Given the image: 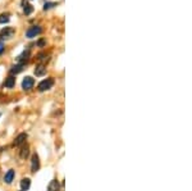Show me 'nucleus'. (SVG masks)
<instances>
[{"label": "nucleus", "mask_w": 192, "mask_h": 191, "mask_svg": "<svg viewBox=\"0 0 192 191\" xmlns=\"http://www.w3.org/2000/svg\"><path fill=\"white\" fill-rule=\"evenodd\" d=\"M41 32H42V28L40 26H32L26 31V36H27L28 39H34V37H36L37 35H40Z\"/></svg>", "instance_id": "nucleus-3"}, {"label": "nucleus", "mask_w": 192, "mask_h": 191, "mask_svg": "<svg viewBox=\"0 0 192 191\" xmlns=\"http://www.w3.org/2000/svg\"><path fill=\"white\" fill-rule=\"evenodd\" d=\"M31 186V179L30 178H23L22 181H21V189L23 191H27Z\"/></svg>", "instance_id": "nucleus-14"}, {"label": "nucleus", "mask_w": 192, "mask_h": 191, "mask_svg": "<svg viewBox=\"0 0 192 191\" xmlns=\"http://www.w3.org/2000/svg\"><path fill=\"white\" fill-rule=\"evenodd\" d=\"M53 7H56V3H45L44 10H49V9H51Z\"/></svg>", "instance_id": "nucleus-17"}, {"label": "nucleus", "mask_w": 192, "mask_h": 191, "mask_svg": "<svg viewBox=\"0 0 192 191\" xmlns=\"http://www.w3.org/2000/svg\"><path fill=\"white\" fill-rule=\"evenodd\" d=\"M45 73H46V67L44 64H39L35 68V74L37 76V77H41V76H44Z\"/></svg>", "instance_id": "nucleus-11"}, {"label": "nucleus", "mask_w": 192, "mask_h": 191, "mask_svg": "<svg viewBox=\"0 0 192 191\" xmlns=\"http://www.w3.org/2000/svg\"><path fill=\"white\" fill-rule=\"evenodd\" d=\"M30 154V146L27 144H22V148H21V151H19V156L22 159H26Z\"/></svg>", "instance_id": "nucleus-8"}, {"label": "nucleus", "mask_w": 192, "mask_h": 191, "mask_svg": "<svg viewBox=\"0 0 192 191\" xmlns=\"http://www.w3.org/2000/svg\"><path fill=\"white\" fill-rule=\"evenodd\" d=\"M9 22V14H0V23H8Z\"/></svg>", "instance_id": "nucleus-16"}, {"label": "nucleus", "mask_w": 192, "mask_h": 191, "mask_svg": "<svg viewBox=\"0 0 192 191\" xmlns=\"http://www.w3.org/2000/svg\"><path fill=\"white\" fill-rule=\"evenodd\" d=\"M26 139H27V133H19L14 140V146H19V145L24 144Z\"/></svg>", "instance_id": "nucleus-9"}, {"label": "nucleus", "mask_w": 192, "mask_h": 191, "mask_svg": "<svg viewBox=\"0 0 192 191\" xmlns=\"http://www.w3.org/2000/svg\"><path fill=\"white\" fill-rule=\"evenodd\" d=\"M23 69H24V64L18 63V64H15V65H13V67H12V69H10V73H12V74H18V73L22 72Z\"/></svg>", "instance_id": "nucleus-12"}, {"label": "nucleus", "mask_w": 192, "mask_h": 191, "mask_svg": "<svg viewBox=\"0 0 192 191\" xmlns=\"http://www.w3.org/2000/svg\"><path fill=\"white\" fill-rule=\"evenodd\" d=\"M45 44H46V41H45V40H40L39 42H37V45H39V46H44Z\"/></svg>", "instance_id": "nucleus-19"}, {"label": "nucleus", "mask_w": 192, "mask_h": 191, "mask_svg": "<svg viewBox=\"0 0 192 191\" xmlns=\"http://www.w3.org/2000/svg\"><path fill=\"white\" fill-rule=\"evenodd\" d=\"M59 191H63V190H59Z\"/></svg>", "instance_id": "nucleus-20"}, {"label": "nucleus", "mask_w": 192, "mask_h": 191, "mask_svg": "<svg viewBox=\"0 0 192 191\" xmlns=\"http://www.w3.org/2000/svg\"><path fill=\"white\" fill-rule=\"evenodd\" d=\"M60 190V185L58 182V179H53L50 181L49 186H47V191H59Z\"/></svg>", "instance_id": "nucleus-10"}, {"label": "nucleus", "mask_w": 192, "mask_h": 191, "mask_svg": "<svg viewBox=\"0 0 192 191\" xmlns=\"http://www.w3.org/2000/svg\"><path fill=\"white\" fill-rule=\"evenodd\" d=\"M14 176H15L14 171H13V170H9L7 173H5V176H4V182H5V183H8V185H10V183L13 182Z\"/></svg>", "instance_id": "nucleus-7"}, {"label": "nucleus", "mask_w": 192, "mask_h": 191, "mask_svg": "<svg viewBox=\"0 0 192 191\" xmlns=\"http://www.w3.org/2000/svg\"><path fill=\"white\" fill-rule=\"evenodd\" d=\"M14 34H15V30L13 28V27H5V28H3L2 31H0V40L2 41L10 40L14 36Z\"/></svg>", "instance_id": "nucleus-1"}, {"label": "nucleus", "mask_w": 192, "mask_h": 191, "mask_svg": "<svg viewBox=\"0 0 192 191\" xmlns=\"http://www.w3.org/2000/svg\"><path fill=\"white\" fill-rule=\"evenodd\" d=\"M22 191H23V190H22Z\"/></svg>", "instance_id": "nucleus-21"}, {"label": "nucleus", "mask_w": 192, "mask_h": 191, "mask_svg": "<svg viewBox=\"0 0 192 191\" xmlns=\"http://www.w3.org/2000/svg\"><path fill=\"white\" fill-rule=\"evenodd\" d=\"M23 12H24L26 15H30L32 12H34V7H32L31 4H28L27 2H26V3L23 4Z\"/></svg>", "instance_id": "nucleus-15"}, {"label": "nucleus", "mask_w": 192, "mask_h": 191, "mask_svg": "<svg viewBox=\"0 0 192 191\" xmlns=\"http://www.w3.org/2000/svg\"><path fill=\"white\" fill-rule=\"evenodd\" d=\"M53 86H54V80L50 77V78H46L44 81H41V82L39 84V86H37V90H39L40 92H44V91L50 90Z\"/></svg>", "instance_id": "nucleus-2"}, {"label": "nucleus", "mask_w": 192, "mask_h": 191, "mask_svg": "<svg viewBox=\"0 0 192 191\" xmlns=\"http://www.w3.org/2000/svg\"><path fill=\"white\" fill-rule=\"evenodd\" d=\"M40 170V159H39V155L34 154L31 158V172H37Z\"/></svg>", "instance_id": "nucleus-4"}, {"label": "nucleus", "mask_w": 192, "mask_h": 191, "mask_svg": "<svg viewBox=\"0 0 192 191\" xmlns=\"http://www.w3.org/2000/svg\"><path fill=\"white\" fill-rule=\"evenodd\" d=\"M34 85H35V80L32 77H30V76H27V77H24L23 82H22V89L28 91V90H31L32 87H34Z\"/></svg>", "instance_id": "nucleus-5"}, {"label": "nucleus", "mask_w": 192, "mask_h": 191, "mask_svg": "<svg viewBox=\"0 0 192 191\" xmlns=\"http://www.w3.org/2000/svg\"><path fill=\"white\" fill-rule=\"evenodd\" d=\"M4 50H5V46H4V44L0 41V55H2V54L4 53Z\"/></svg>", "instance_id": "nucleus-18"}, {"label": "nucleus", "mask_w": 192, "mask_h": 191, "mask_svg": "<svg viewBox=\"0 0 192 191\" xmlns=\"http://www.w3.org/2000/svg\"><path fill=\"white\" fill-rule=\"evenodd\" d=\"M14 85H15V77L14 76H9V77L5 80L4 86L7 87V89H12V87H14Z\"/></svg>", "instance_id": "nucleus-13"}, {"label": "nucleus", "mask_w": 192, "mask_h": 191, "mask_svg": "<svg viewBox=\"0 0 192 191\" xmlns=\"http://www.w3.org/2000/svg\"><path fill=\"white\" fill-rule=\"evenodd\" d=\"M30 57H31V51L30 50H24L22 54H21V55L17 57V62L21 63V64H26V63L28 62Z\"/></svg>", "instance_id": "nucleus-6"}]
</instances>
